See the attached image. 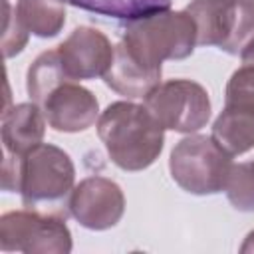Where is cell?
I'll return each instance as SVG.
<instances>
[{
  "label": "cell",
  "mask_w": 254,
  "mask_h": 254,
  "mask_svg": "<svg viewBox=\"0 0 254 254\" xmlns=\"http://www.w3.org/2000/svg\"><path fill=\"white\" fill-rule=\"evenodd\" d=\"M97 135L109 159L123 171L151 167L165 143V129L155 115L133 101H115L97 119Z\"/></svg>",
  "instance_id": "6da1fadb"
},
{
  "label": "cell",
  "mask_w": 254,
  "mask_h": 254,
  "mask_svg": "<svg viewBox=\"0 0 254 254\" xmlns=\"http://www.w3.org/2000/svg\"><path fill=\"white\" fill-rule=\"evenodd\" d=\"M139 60L161 67L165 60H185L194 52L196 26L187 10H159L127 22L121 40Z\"/></svg>",
  "instance_id": "7a4b0ae2"
},
{
  "label": "cell",
  "mask_w": 254,
  "mask_h": 254,
  "mask_svg": "<svg viewBox=\"0 0 254 254\" xmlns=\"http://www.w3.org/2000/svg\"><path fill=\"white\" fill-rule=\"evenodd\" d=\"M75 167L69 155L50 143H40L20 157L18 192L26 208L44 210L65 200L73 190Z\"/></svg>",
  "instance_id": "3957f363"
},
{
  "label": "cell",
  "mask_w": 254,
  "mask_h": 254,
  "mask_svg": "<svg viewBox=\"0 0 254 254\" xmlns=\"http://www.w3.org/2000/svg\"><path fill=\"white\" fill-rule=\"evenodd\" d=\"M232 155L212 135H189L181 139L169 159L173 181L190 194H214L224 190L232 171Z\"/></svg>",
  "instance_id": "277c9868"
},
{
  "label": "cell",
  "mask_w": 254,
  "mask_h": 254,
  "mask_svg": "<svg viewBox=\"0 0 254 254\" xmlns=\"http://www.w3.org/2000/svg\"><path fill=\"white\" fill-rule=\"evenodd\" d=\"M196 26V46L240 54L254 40V0H192L185 8Z\"/></svg>",
  "instance_id": "5b68a950"
},
{
  "label": "cell",
  "mask_w": 254,
  "mask_h": 254,
  "mask_svg": "<svg viewBox=\"0 0 254 254\" xmlns=\"http://www.w3.org/2000/svg\"><path fill=\"white\" fill-rule=\"evenodd\" d=\"M0 248L26 254H67L71 232L62 214L36 208L10 210L0 216Z\"/></svg>",
  "instance_id": "8992f818"
},
{
  "label": "cell",
  "mask_w": 254,
  "mask_h": 254,
  "mask_svg": "<svg viewBox=\"0 0 254 254\" xmlns=\"http://www.w3.org/2000/svg\"><path fill=\"white\" fill-rule=\"evenodd\" d=\"M212 139L232 157L254 149V65L242 64L230 75Z\"/></svg>",
  "instance_id": "52a82bcc"
},
{
  "label": "cell",
  "mask_w": 254,
  "mask_h": 254,
  "mask_svg": "<svg viewBox=\"0 0 254 254\" xmlns=\"http://www.w3.org/2000/svg\"><path fill=\"white\" fill-rule=\"evenodd\" d=\"M145 107L155 115L163 129L194 133L210 119L208 91L192 79H167L151 89Z\"/></svg>",
  "instance_id": "ba28073f"
},
{
  "label": "cell",
  "mask_w": 254,
  "mask_h": 254,
  "mask_svg": "<svg viewBox=\"0 0 254 254\" xmlns=\"http://www.w3.org/2000/svg\"><path fill=\"white\" fill-rule=\"evenodd\" d=\"M67 208L83 228L107 230L121 220L125 212V196L115 181L87 177L73 187Z\"/></svg>",
  "instance_id": "9c48e42d"
},
{
  "label": "cell",
  "mask_w": 254,
  "mask_h": 254,
  "mask_svg": "<svg viewBox=\"0 0 254 254\" xmlns=\"http://www.w3.org/2000/svg\"><path fill=\"white\" fill-rule=\"evenodd\" d=\"M58 54L65 73L73 81L95 79L103 77L111 65L115 46H111L103 32L89 26H79L58 46Z\"/></svg>",
  "instance_id": "30bf717a"
},
{
  "label": "cell",
  "mask_w": 254,
  "mask_h": 254,
  "mask_svg": "<svg viewBox=\"0 0 254 254\" xmlns=\"http://www.w3.org/2000/svg\"><path fill=\"white\" fill-rule=\"evenodd\" d=\"M40 107L46 115L48 125L60 133L85 131L95 123L99 115V103L95 95L87 87L71 79L60 83L54 91H50Z\"/></svg>",
  "instance_id": "8fae6325"
},
{
  "label": "cell",
  "mask_w": 254,
  "mask_h": 254,
  "mask_svg": "<svg viewBox=\"0 0 254 254\" xmlns=\"http://www.w3.org/2000/svg\"><path fill=\"white\" fill-rule=\"evenodd\" d=\"M103 81L127 99H145L151 89L161 83V67L147 65L123 42H119L115 46L111 65L103 73Z\"/></svg>",
  "instance_id": "7c38bea8"
},
{
  "label": "cell",
  "mask_w": 254,
  "mask_h": 254,
  "mask_svg": "<svg viewBox=\"0 0 254 254\" xmlns=\"http://www.w3.org/2000/svg\"><path fill=\"white\" fill-rule=\"evenodd\" d=\"M46 115L38 103H18L2 113V143L10 155H26L44 141Z\"/></svg>",
  "instance_id": "4fadbf2b"
},
{
  "label": "cell",
  "mask_w": 254,
  "mask_h": 254,
  "mask_svg": "<svg viewBox=\"0 0 254 254\" xmlns=\"http://www.w3.org/2000/svg\"><path fill=\"white\" fill-rule=\"evenodd\" d=\"M18 22L38 38H54L65 24V0H18Z\"/></svg>",
  "instance_id": "5bb4252c"
},
{
  "label": "cell",
  "mask_w": 254,
  "mask_h": 254,
  "mask_svg": "<svg viewBox=\"0 0 254 254\" xmlns=\"http://www.w3.org/2000/svg\"><path fill=\"white\" fill-rule=\"evenodd\" d=\"M67 79H71V77L65 73L62 60H60V54H58V48H56V50L42 52L34 60V64L28 67L26 89H28L30 99L40 105L48 97L50 91H54L60 83H64Z\"/></svg>",
  "instance_id": "9a60e30c"
},
{
  "label": "cell",
  "mask_w": 254,
  "mask_h": 254,
  "mask_svg": "<svg viewBox=\"0 0 254 254\" xmlns=\"http://www.w3.org/2000/svg\"><path fill=\"white\" fill-rule=\"evenodd\" d=\"M65 2L99 16L127 20V22L171 8V0H65Z\"/></svg>",
  "instance_id": "2e32d148"
},
{
  "label": "cell",
  "mask_w": 254,
  "mask_h": 254,
  "mask_svg": "<svg viewBox=\"0 0 254 254\" xmlns=\"http://www.w3.org/2000/svg\"><path fill=\"white\" fill-rule=\"evenodd\" d=\"M224 190L234 208L244 212L254 210V161L232 165Z\"/></svg>",
  "instance_id": "e0dca14e"
},
{
  "label": "cell",
  "mask_w": 254,
  "mask_h": 254,
  "mask_svg": "<svg viewBox=\"0 0 254 254\" xmlns=\"http://www.w3.org/2000/svg\"><path fill=\"white\" fill-rule=\"evenodd\" d=\"M4 8H6V26H4V38H2V44H4V56L6 58H12L16 54L22 52V48L26 46L28 42V30L18 22L16 14L12 16L10 14V4L4 0Z\"/></svg>",
  "instance_id": "ac0fdd59"
},
{
  "label": "cell",
  "mask_w": 254,
  "mask_h": 254,
  "mask_svg": "<svg viewBox=\"0 0 254 254\" xmlns=\"http://www.w3.org/2000/svg\"><path fill=\"white\" fill-rule=\"evenodd\" d=\"M240 60H242V64H246V65H254V40L240 52Z\"/></svg>",
  "instance_id": "d6986e66"
},
{
  "label": "cell",
  "mask_w": 254,
  "mask_h": 254,
  "mask_svg": "<svg viewBox=\"0 0 254 254\" xmlns=\"http://www.w3.org/2000/svg\"><path fill=\"white\" fill-rule=\"evenodd\" d=\"M240 252H242V254L254 252V230H252V232H248V236L244 238V244L240 246Z\"/></svg>",
  "instance_id": "ffe728a7"
}]
</instances>
